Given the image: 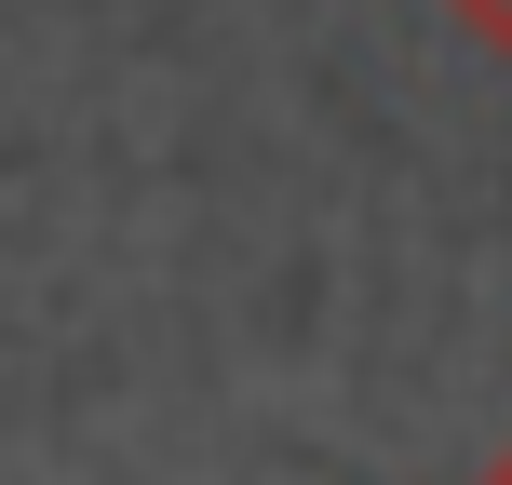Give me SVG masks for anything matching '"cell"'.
<instances>
[{
  "instance_id": "6da1fadb",
  "label": "cell",
  "mask_w": 512,
  "mask_h": 485,
  "mask_svg": "<svg viewBox=\"0 0 512 485\" xmlns=\"http://www.w3.org/2000/svg\"><path fill=\"white\" fill-rule=\"evenodd\" d=\"M459 14V41H486V54H512V0H445Z\"/></svg>"
},
{
  "instance_id": "7a4b0ae2",
  "label": "cell",
  "mask_w": 512,
  "mask_h": 485,
  "mask_svg": "<svg viewBox=\"0 0 512 485\" xmlns=\"http://www.w3.org/2000/svg\"><path fill=\"white\" fill-rule=\"evenodd\" d=\"M486 485H512V459H499V472H486Z\"/></svg>"
}]
</instances>
